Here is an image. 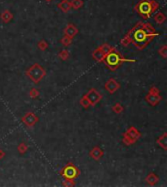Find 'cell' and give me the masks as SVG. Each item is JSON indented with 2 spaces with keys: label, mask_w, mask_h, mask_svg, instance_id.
<instances>
[{
  "label": "cell",
  "mask_w": 167,
  "mask_h": 187,
  "mask_svg": "<svg viewBox=\"0 0 167 187\" xmlns=\"http://www.w3.org/2000/svg\"><path fill=\"white\" fill-rule=\"evenodd\" d=\"M158 9V4L154 0H141L135 6V10L143 16L144 19L148 20L151 18V15L154 14Z\"/></svg>",
  "instance_id": "cell-1"
},
{
  "label": "cell",
  "mask_w": 167,
  "mask_h": 187,
  "mask_svg": "<svg viewBox=\"0 0 167 187\" xmlns=\"http://www.w3.org/2000/svg\"><path fill=\"white\" fill-rule=\"evenodd\" d=\"M25 75L30 77L33 83L37 84L46 76V71L39 64H33L25 71Z\"/></svg>",
  "instance_id": "cell-2"
},
{
  "label": "cell",
  "mask_w": 167,
  "mask_h": 187,
  "mask_svg": "<svg viewBox=\"0 0 167 187\" xmlns=\"http://www.w3.org/2000/svg\"><path fill=\"white\" fill-rule=\"evenodd\" d=\"M105 60L107 62V65L111 69H116L123 61H135L134 60H125L121 54L116 51H112L108 55H105Z\"/></svg>",
  "instance_id": "cell-3"
},
{
  "label": "cell",
  "mask_w": 167,
  "mask_h": 187,
  "mask_svg": "<svg viewBox=\"0 0 167 187\" xmlns=\"http://www.w3.org/2000/svg\"><path fill=\"white\" fill-rule=\"evenodd\" d=\"M140 138H141L140 131L138 129H136L135 127L131 126L127 130V132L123 135L122 141L125 145H131V144H134Z\"/></svg>",
  "instance_id": "cell-4"
},
{
  "label": "cell",
  "mask_w": 167,
  "mask_h": 187,
  "mask_svg": "<svg viewBox=\"0 0 167 187\" xmlns=\"http://www.w3.org/2000/svg\"><path fill=\"white\" fill-rule=\"evenodd\" d=\"M80 174V171L78 170V168L74 166L73 163H68L66 165V167L61 171V175L64 179H75L76 177L79 176Z\"/></svg>",
  "instance_id": "cell-5"
},
{
  "label": "cell",
  "mask_w": 167,
  "mask_h": 187,
  "mask_svg": "<svg viewBox=\"0 0 167 187\" xmlns=\"http://www.w3.org/2000/svg\"><path fill=\"white\" fill-rule=\"evenodd\" d=\"M85 96H86V99L89 101V102H90V105H92V106H94V105H96L97 103H98L101 100H102V95L97 91V90H95L94 88H92V89H90L89 90V92H88L86 95H84Z\"/></svg>",
  "instance_id": "cell-6"
},
{
  "label": "cell",
  "mask_w": 167,
  "mask_h": 187,
  "mask_svg": "<svg viewBox=\"0 0 167 187\" xmlns=\"http://www.w3.org/2000/svg\"><path fill=\"white\" fill-rule=\"evenodd\" d=\"M22 121L26 127H32L38 122V117L32 112H28L22 118Z\"/></svg>",
  "instance_id": "cell-7"
},
{
  "label": "cell",
  "mask_w": 167,
  "mask_h": 187,
  "mask_svg": "<svg viewBox=\"0 0 167 187\" xmlns=\"http://www.w3.org/2000/svg\"><path fill=\"white\" fill-rule=\"evenodd\" d=\"M145 100L148 104H151L152 106H155L156 104L159 103V101L162 100V97L160 94H154V93L148 92V94L145 97Z\"/></svg>",
  "instance_id": "cell-8"
},
{
  "label": "cell",
  "mask_w": 167,
  "mask_h": 187,
  "mask_svg": "<svg viewBox=\"0 0 167 187\" xmlns=\"http://www.w3.org/2000/svg\"><path fill=\"white\" fill-rule=\"evenodd\" d=\"M105 88L107 89L108 90V92L110 93V94H113V93H116L118 89L120 88V85L114 79H110L109 81L105 84Z\"/></svg>",
  "instance_id": "cell-9"
},
{
  "label": "cell",
  "mask_w": 167,
  "mask_h": 187,
  "mask_svg": "<svg viewBox=\"0 0 167 187\" xmlns=\"http://www.w3.org/2000/svg\"><path fill=\"white\" fill-rule=\"evenodd\" d=\"M78 33V29L76 28V26L73 23H68L67 25V28L65 29V35L69 38H73L75 35Z\"/></svg>",
  "instance_id": "cell-10"
},
{
  "label": "cell",
  "mask_w": 167,
  "mask_h": 187,
  "mask_svg": "<svg viewBox=\"0 0 167 187\" xmlns=\"http://www.w3.org/2000/svg\"><path fill=\"white\" fill-rule=\"evenodd\" d=\"M89 155L92 159L98 161V160H100L104 156V151L99 146H95L91 149V151L89 152Z\"/></svg>",
  "instance_id": "cell-11"
},
{
  "label": "cell",
  "mask_w": 167,
  "mask_h": 187,
  "mask_svg": "<svg viewBox=\"0 0 167 187\" xmlns=\"http://www.w3.org/2000/svg\"><path fill=\"white\" fill-rule=\"evenodd\" d=\"M142 26H141V29H142L144 31H145V33L148 35V37H151V38H153L154 36H155V35H157V33L155 32V30H154V29L152 26V24L151 23H144V24H141Z\"/></svg>",
  "instance_id": "cell-12"
},
{
  "label": "cell",
  "mask_w": 167,
  "mask_h": 187,
  "mask_svg": "<svg viewBox=\"0 0 167 187\" xmlns=\"http://www.w3.org/2000/svg\"><path fill=\"white\" fill-rule=\"evenodd\" d=\"M93 59L95 60H97L98 62H103L105 61V54L102 51V49L99 47V48H97L94 52H93Z\"/></svg>",
  "instance_id": "cell-13"
},
{
  "label": "cell",
  "mask_w": 167,
  "mask_h": 187,
  "mask_svg": "<svg viewBox=\"0 0 167 187\" xmlns=\"http://www.w3.org/2000/svg\"><path fill=\"white\" fill-rule=\"evenodd\" d=\"M158 180H159V179H158V176L154 173H149L146 177V182L152 186L155 185L158 182Z\"/></svg>",
  "instance_id": "cell-14"
},
{
  "label": "cell",
  "mask_w": 167,
  "mask_h": 187,
  "mask_svg": "<svg viewBox=\"0 0 167 187\" xmlns=\"http://www.w3.org/2000/svg\"><path fill=\"white\" fill-rule=\"evenodd\" d=\"M13 14L9 11V10H4L1 15H0V19H1V21L5 23H8L9 22H11L13 20Z\"/></svg>",
  "instance_id": "cell-15"
},
{
  "label": "cell",
  "mask_w": 167,
  "mask_h": 187,
  "mask_svg": "<svg viewBox=\"0 0 167 187\" xmlns=\"http://www.w3.org/2000/svg\"><path fill=\"white\" fill-rule=\"evenodd\" d=\"M58 7L64 13H67L70 10V9H72V6H70V2L68 1V0H62V1L58 4Z\"/></svg>",
  "instance_id": "cell-16"
},
{
  "label": "cell",
  "mask_w": 167,
  "mask_h": 187,
  "mask_svg": "<svg viewBox=\"0 0 167 187\" xmlns=\"http://www.w3.org/2000/svg\"><path fill=\"white\" fill-rule=\"evenodd\" d=\"M156 143L159 146H161L162 149H164V150L167 149V133L166 132H164L161 137H159L157 138Z\"/></svg>",
  "instance_id": "cell-17"
},
{
  "label": "cell",
  "mask_w": 167,
  "mask_h": 187,
  "mask_svg": "<svg viewBox=\"0 0 167 187\" xmlns=\"http://www.w3.org/2000/svg\"><path fill=\"white\" fill-rule=\"evenodd\" d=\"M154 22H155L156 23L161 24V23H163L166 21V17H165V15H164L163 13L158 12V13H156V14L154 15Z\"/></svg>",
  "instance_id": "cell-18"
},
{
  "label": "cell",
  "mask_w": 167,
  "mask_h": 187,
  "mask_svg": "<svg viewBox=\"0 0 167 187\" xmlns=\"http://www.w3.org/2000/svg\"><path fill=\"white\" fill-rule=\"evenodd\" d=\"M69 2H70V6H72V8L74 9V10L80 9L84 4L83 0H72V1H69Z\"/></svg>",
  "instance_id": "cell-19"
},
{
  "label": "cell",
  "mask_w": 167,
  "mask_h": 187,
  "mask_svg": "<svg viewBox=\"0 0 167 187\" xmlns=\"http://www.w3.org/2000/svg\"><path fill=\"white\" fill-rule=\"evenodd\" d=\"M101 49H102V51L105 53V55H108L109 53H110V52H112V51H114V48L113 47H111V46H110L109 44H107V43H105V44H103V45L100 47Z\"/></svg>",
  "instance_id": "cell-20"
},
{
  "label": "cell",
  "mask_w": 167,
  "mask_h": 187,
  "mask_svg": "<svg viewBox=\"0 0 167 187\" xmlns=\"http://www.w3.org/2000/svg\"><path fill=\"white\" fill-rule=\"evenodd\" d=\"M112 110H113L114 112H116V114H120V113L123 112L124 108H123V106H122L120 103L116 102V103H114V104L112 105Z\"/></svg>",
  "instance_id": "cell-21"
},
{
  "label": "cell",
  "mask_w": 167,
  "mask_h": 187,
  "mask_svg": "<svg viewBox=\"0 0 167 187\" xmlns=\"http://www.w3.org/2000/svg\"><path fill=\"white\" fill-rule=\"evenodd\" d=\"M28 149H29V146L26 145L24 142H22V143L18 145V151H19L21 154H24L26 151H28Z\"/></svg>",
  "instance_id": "cell-22"
},
{
  "label": "cell",
  "mask_w": 167,
  "mask_h": 187,
  "mask_svg": "<svg viewBox=\"0 0 167 187\" xmlns=\"http://www.w3.org/2000/svg\"><path fill=\"white\" fill-rule=\"evenodd\" d=\"M59 57L61 60H66L69 58V53L67 50L64 49V50H62L60 53H59Z\"/></svg>",
  "instance_id": "cell-23"
},
{
  "label": "cell",
  "mask_w": 167,
  "mask_h": 187,
  "mask_svg": "<svg viewBox=\"0 0 167 187\" xmlns=\"http://www.w3.org/2000/svg\"><path fill=\"white\" fill-rule=\"evenodd\" d=\"M37 47H38V49L39 50H41V51H45L47 48H48V43L44 40V39H42V40H40L38 43H37Z\"/></svg>",
  "instance_id": "cell-24"
},
{
  "label": "cell",
  "mask_w": 167,
  "mask_h": 187,
  "mask_svg": "<svg viewBox=\"0 0 167 187\" xmlns=\"http://www.w3.org/2000/svg\"><path fill=\"white\" fill-rule=\"evenodd\" d=\"M72 42H73V40H72V38H69V37H67V36H65L61 39V43L63 44V45L65 46V47H67V46H69L70 44H72Z\"/></svg>",
  "instance_id": "cell-25"
},
{
  "label": "cell",
  "mask_w": 167,
  "mask_h": 187,
  "mask_svg": "<svg viewBox=\"0 0 167 187\" xmlns=\"http://www.w3.org/2000/svg\"><path fill=\"white\" fill-rule=\"evenodd\" d=\"M62 185L63 186H66V187H70V186H74L75 185V182H74V179H65L62 182Z\"/></svg>",
  "instance_id": "cell-26"
},
{
  "label": "cell",
  "mask_w": 167,
  "mask_h": 187,
  "mask_svg": "<svg viewBox=\"0 0 167 187\" xmlns=\"http://www.w3.org/2000/svg\"><path fill=\"white\" fill-rule=\"evenodd\" d=\"M29 95H30V96L31 97V99H36V97L39 96V91L37 90L36 88H32V89H30Z\"/></svg>",
  "instance_id": "cell-27"
},
{
  "label": "cell",
  "mask_w": 167,
  "mask_h": 187,
  "mask_svg": "<svg viewBox=\"0 0 167 187\" xmlns=\"http://www.w3.org/2000/svg\"><path fill=\"white\" fill-rule=\"evenodd\" d=\"M158 54H159L163 59H166L167 58V46L163 45L161 48H159V50H158Z\"/></svg>",
  "instance_id": "cell-28"
},
{
  "label": "cell",
  "mask_w": 167,
  "mask_h": 187,
  "mask_svg": "<svg viewBox=\"0 0 167 187\" xmlns=\"http://www.w3.org/2000/svg\"><path fill=\"white\" fill-rule=\"evenodd\" d=\"M80 104L83 106L84 108H88V107L90 106V102H89V101H88V100L86 99L85 96H83V97L80 100Z\"/></svg>",
  "instance_id": "cell-29"
},
{
  "label": "cell",
  "mask_w": 167,
  "mask_h": 187,
  "mask_svg": "<svg viewBox=\"0 0 167 187\" xmlns=\"http://www.w3.org/2000/svg\"><path fill=\"white\" fill-rule=\"evenodd\" d=\"M149 93H154V94H159V90L156 88V87H154V86H153V87H151V89H149Z\"/></svg>",
  "instance_id": "cell-30"
},
{
  "label": "cell",
  "mask_w": 167,
  "mask_h": 187,
  "mask_svg": "<svg viewBox=\"0 0 167 187\" xmlns=\"http://www.w3.org/2000/svg\"><path fill=\"white\" fill-rule=\"evenodd\" d=\"M5 152H4V151L3 150H1V149H0V160H1V159H3L4 157H5Z\"/></svg>",
  "instance_id": "cell-31"
},
{
  "label": "cell",
  "mask_w": 167,
  "mask_h": 187,
  "mask_svg": "<svg viewBox=\"0 0 167 187\" xmlns=\"http://www.w3.org/2000/svg\"><path fill=\"white\" fill-rule=\"evenodd\" d=\"M46 1H47V2H51V1H52V0H46Z\"/></svg>",
  "instance_id": "cell-32"
}]
</instances>
